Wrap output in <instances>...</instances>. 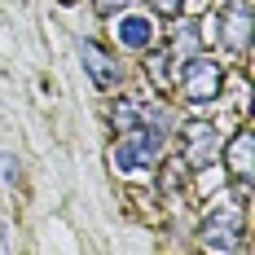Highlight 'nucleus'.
Masks as SVG:
<instances>
[{"label":"nucleus","instance_id":"nucleus-8","mask_svg":"<svg viewBox=\"0 0 255 255\" xmlns=\"http://www.w3.org/2000/svg\"><path fill=\"white\" fill-rule=\"evenodd\" d=\"M172 53H176V57H194V53H198V26H194V22H180L176 26Z\"/></svg>","mask_w":255,"mask_h":255},{"label":"nucleus","instance_id":"nucleus-11","mask_svg":"<svg viewBox=\"0 0 255 255\" xmlns=\"http://www.w3.org/2000/svg\"><path fill=\"white\" fill-rule=\"evenodd\" d=\"M150 4H154V13H167V18H176L185 0H150Z\"/></svg>","mask_w":255,"mask_h":255},{"label":"nucleus","instance_id":"nucleus-9","mask_svg":"<svg viewBox=\"0 0 255 255\" xmlns=\"http://www.w3.org/2000/svg\"><path fill=\"white\" fill-rule=\"evenodd\" d=\"M110 124L119 128V132H132V128L141 124V110H136L132 102H119L115 110H110Z\"/></svg>","mask_w":255,"mask_h":255},{"label":"nucleus","instance_id":"nucleus-5","mask_svg":"<svg viewBox=\"0 0 255 255\" xmlns=\"http://www.w3.org/2000/svg\"><path fill=\"white\" fill-rule=\"evenodd\" d=\"M233 229H238V216H211L203 225V242L211 247V251H233L238 247V238H233Z\"/></svg>","mask_w":255,"mask_h":255},{"label":"nucleus","instance_id":"nucleus-12","mask_svg":"<svg viewBox=\"0 0 255 255\" xmlns=\"http://www.w3.org/2000/svg\"><path fill=\"white\" fill-rule=\"evenodd\" d=\"M124 4H128V0H93V9H97L102 18H110V13H119Z\"/></svg>","mask_w":255,"mask_h":255},{"label":"nucleus","instance_id":"nucleus-1","mask_svg":"<svg viewBox=\"0 0 255 255\" xmlns=\"http://www.w3.org/2000/svg\"><path fill=\"white\" fill-rule=\"evenodd\" d=\"M158 145H163V136H158V128L154 124H136L128 132L124 141L115 145V167L119 172H132V167H150L154 158H158Z\"/></svg>","mask_w":255,"mask_h":255},{"label":"nucleus","instance_id":"nucleus-10","mask_svg":"<svg viewBox=\"0 0 255 255\" xmlns=\"http://www.w3.org/2000/svg\"><path fill=\"white\" fill-rule=\"evenodd\" d=\"M13 176H18V163H13V154H0V180L9 185Z\"/></svg>","mask_w":255,"mask_h":255},{"label":"nucleus","instance_id":"nucleus-6","mask_svg":"<svg viewBox=\"0 0 255 255\" xmlns=\"http://www.w3.org/2000/svg\"><path fill=\"white\" fill-rule=\"evenodd\" d=\"M251 150H255L251 132H238L233 145H229V172L242 180V185H251Z\"/></svg>","mask_w":255,"mask_h":255},{"label":"nucleus","instance_id":"nucleus-3","mask_svg":"<svg viewBox=\"0 0 255 255\" xmlns=\"http://www.w3.org/2000/svg\"><path fill=\"white\" fill-rule=\"evenodd\" d=\"M79 62H84V71L93 75L97 88H119V62H115L106 49H97L93 40H84V44H79Z\"/></svg>","mask_w":255,"mask_h":255},{"label":"nucleus","instance_id":"nucleus-4","mask_svg":"<svg viewBox=\"0 0 255 255\" xmlns=\"http://www.w3.org/2000/svg\"><path fill=\"white\" fill-rule=\"evenodd\" d=\"M211 158H216V128L194 119V124L185 128V163L189 167H207Z\"/></svg>","mask_w":255,"mask_h":255},{"label":"nucleus","instance_id":"nucleus-2","mask_svg":"<svg viewBox=\"0 0 255 255\" xmlns=\"http://www.w3.org/2000/svg\"><path fill=\"white\" fill-rule=\"evenodd\" d=\"M220 66L216 62H185V71H180V93H185V102H211L216 93H220Z\"/></svg>","mask_w":255,"mask_h":255},{"label":"nucleus","instance_id":"nucleus-7","mask_svg":"<svg viewBox=\"0 0 255 255\" xmlns=\"http://www.w3.org/2000/svg\"><path fill=\"white\" fill-rule=\"evenodd\" d=\"M150 40H154V26H150V18L132 13V18H124V22H119V44H128V49H145Z\"/></svg>","mask_w":255,"mask_h":255}]
</instances>
